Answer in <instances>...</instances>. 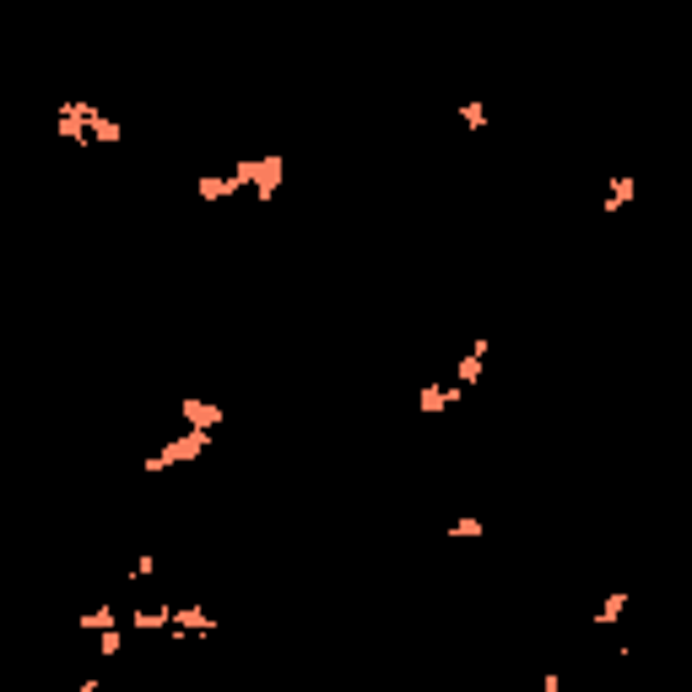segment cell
<instances>
[{
	"instance_id": "obj_1",
	"label": "cell",
	"mask_w": 692,
	"mask_h": 692,
	"mask_svg": "<svg viewBox=\"0 0 692 692\" xmlns=\"http://www.w3.org/2000/svg\"><path fill=\"white\" fill-rule=\"evenodd\" d=\"M211 444H217V433H206V428H179V433L163 438V444H157L152 455L141 460V471H146V476H163L168 465H195Z\"/></svg>"
},
{
	"instance_id": "obj_2",
	"label": "cell",
	"mask_w": 692,
	"mask_h": 692,
	"mask_svg": "<svg viewBox=\"0 0 692 692\" xmlns=\"http://www.w3.org/2000/svg\"><path fill=\"white\" fill-rule=\"evenodd\" d=\"M98 119H103L98 103H87V98H60V103H55V119H49V130H55L60 141H71V146H98V141H92Z\"/></svg>"
},
{
	"instance_id": "obj_3",
	"label": "cell",
	"mask_w": 692,
	"mask_h": 692,
	"mask_svg": "<svg viewBox=\"0 0 692 692\" xmlns=\"http://www.w3.org/2000/svg\"><path fill=\"white\" fill-rule=\"evenodd\" d=\"M238 179L249 184V195H260V201H276V190H282L287 179V157L282 152H265V157H238Z\"/></svg>"
},
{
	"instance_id": "obj_4",
	"label": "cell",
	"mask_w": 692,
	"mask_h": 692,
	"mask_svg": "<svg viewBox=\"0 0 692 692\" xmlns=\"http://www.w3.org/2000/svg\"><path fill=\"white\" fill-rule=\"evenodd\" d=\"M179 422H184V428H206V433H217L222 422H228V411H222L217 401H206V395H179Z\"/></svg>"
},
{
	"instance_id": "obj_5",
	"label": "cell",
	"mask_w": 692,
	"mask_h": 692,
	"mask_svg": "<svg viewBox=\"0 0 692 692\" xmlns=\"http://www.w3.org/2000/svg\"><path fill=\"white\" fill-rule=\"evenodd\" d=\"M249 184L238 179V168H222V173H201V179H195V195H201V201H238V195H244Z\"/></svg>"
},
{
	"instance_id": "obj_6",
	"label": "cell",
	"mask_w": 692,
	"mask_h": 692,
	"mask_svg": "<svg viewBox=\"0 0 692 692\" xmlns=\"http://www.w3.org/2000/svg\"><path fill=\"white\" fill-rule=\"evenodd\" d=\"M465 401V384H428V390H417V411L422 417H444V411H455Z\"/></svg>"
},
{
	"instance_id": "obj_7",
	"label": "cell",
	"mask_w": 692,
	"mask_h": 692,
	"mask_svg": "<svg viewBox=\"0 0 692 692\" xmlns=\"http://www.w3.org/2000/svg\"><path fill=\"white\" fill-rule=\"evenodd\" d=\"M633 201H638V173H606V195H601L606 217H622Z\"/></svg>"
},
{
	"instance_id": "obj_8",
	"label": "cell",
	"mask_w": 692,
	"mask_h": 692,
	"mask_svg": "<svg viewBox=\"0 0 692 692\" xmlns=\"http://www.w3.org/2000/svg\"><path fill=\"white\" fill-rule=\"evenodd\" d=\"M173 638H206V633H217V617H211L206 606H173Z\"/></svg>"
},
{
	"instance_id": "obj_9",
	"label": "cell",
	"mask_w": 692,
	"mask_h": 692,
	"mask_svg": "<svg viewBox=\"0 0 692 692\" xmlns=\"http://www.w3.org/2000/svg\"><path fill=\"white\" fill-rule=\"evenodd\" d=\"M487 352H492V341L487 336H476L471 341V352H460V363H455V384H465V390H476L487 374Z\"/></svg>"
},
{
	"instance_id": "obj_10",
	"label": "cell",
	"mask_w": 692,
	"mask_h": 692,
	"mask_svg": "<svg viewBox=\"0 0 692 692\" xmlns=\"http://www.w3.org/2000/svg\"><path fill=\"white\" fill-rule=\"evenodd\" d=\"M125 622H130V633H163V628H173V606H163V601H152V606H130V611H125Z\"/></svg>"
},
{
	"instance_id": "obj_11",
	"label": "cell",
	"mask_w": 692,
	"mask_h": 692,
	"mask_svg": "<svg viewBox=\"0 0 692 692\" xmlns=\"http://www.w3.org/2000/svg\"><path fill=\"white\" fill-rule=\"evenodd\" d=\"M628 606H633V590H611L606 601L595 606V617H590V622H595V628H617V622L628 617Z\"/></svg>"
},
{
	"instance_id": "obj_12",
	"label": "cell",
	"mask_w": 692,
	"mask_h": 692,
	"mask_svg": "<svg viewBox=\"0 0 692 692\" xmlns=\"http://www.w3.org/2000/svg\"><path fill=\"white\" fill-rule=\"evenodd\" d=\"M119 622H125V611H119V606H92V611L76 617V628H82V633H103V628H119Z\"/></svg>"
},
{
	"instance_id": "obj_13",
	"label": "cell",
	"mask_w": 692,
	"mask_h": 692,
	"mask_svg": "<svg viewBox=\"0 0 692 692\" xmlns=\"http://www.w3.org/2000/svg\"><path fill=\"white\" fill-rule=\"evenodd\" d=\"M444 536H449V541H482V536H487V519H476V514L449 519V525H444Z\"/></svg>"
},
{
	"instance_id": "obj_14",
	"label": "cell",
	"mask_w": 692,
	"mask_h": 692,
	"mask_svg": "<svg viewBox=\"0 0 692 692\" xmlns=\"http://www.w3.org/2000/svg\"><path fill=\"white\" fill-rule=\"evenodd\" d=\"M455 114H460V125H465V130H487V125H492V109H487L482 98H465Z\"/></svg>"
},
{
	"instance_id": "obj_15",
	"label": "cell",
	"mask_w": 692,
	"mask_h": 692,
	"mask_svg": "<svg viewBox=\"0 0 692 692\" xmlns=\"http://www.w3.org/2000/svg\"><path fill=\"white\" fill-rule=\"evenodd\" d=\"M98 638V660H114L119 649H125V622H119V628H103V633H92Z\"/></svg>"
},
{
	"instance_id": "obj_16",
	"label": "cell",
	"mask_w": 692,
	"mask_h": 692,
	"mask_svg": "<svg viewBox=\"0 0 692 692\" xmlns=\"http://www.w3.org/2000/svg\"><path fill=\"white\" fill-rule=\"evenodd\" d=\"M92 141H98V146H119V141H125V125H119L114 114H103L98 130H92Z\"/></svg>"
},
{
	"instance_id": "obj_17",
	"label": "cell",
	"mask_w": 692,
	"mask_h": 692,
	"mask_svg": "<svg viewBox=\"0 0 692 692\" xmlns=\"http://www.w3.org/2000/svg\"><path fill=\"white\" fill-rule=\"evenodd\" d=\"M130 579H136V584L157 579V552H141V557H130Z\"/></svg>"
},
{
	"instance_id": "obj_18",
	"label": "cell",
	"mask_w": 692,
	"mask_h": 692,
	"mask_svg": "<svg viewBox=\"0 0 692 692\" xmlns=\"http://www.w3.org/2000/svg\"><path fill=\"white\" fill-rule=\"evenodd\" d=\"M541 692H563V671H541Z\"/></svg>"
}]
</instances>
